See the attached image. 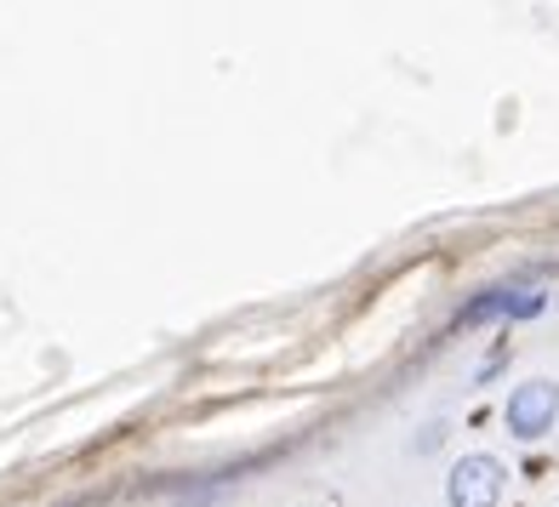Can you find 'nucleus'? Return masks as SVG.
Returning a JSON list of instances; mask_svg holds the SVG:
<instances>
[{
	"label": "nucleus",
	"instance_id": "f257e3e1",
	"mask_svg": "<svg viewBox=\"0 0 559 507\" xmlns=\"http://www.w3.org/2000/svg\"><path fill=\"white\" fill-rule=\"evenodd\" d=\"M502 422L514 439H543L548 427L559 422V383L554 376H531V383H520L514 394H508L502 405Z\"/></svg>",
	"mask_w": 559,
	"mask_h": 507
},
{
	"label": "nucleus",
	"instance_id": "20e7f679",
	"mask_svg": "<svg viewBox=\"0 0 559 507\" xmlns=\"http://www.w3.org/2000/svg\"><path fill=\"white\" fill-rule=\"evenodd\" d=\"M440 439H445V422H428V434H423V439H417V450H435V445H440Z\"/></svg>",
	"mask_w": 559,
	"mask_h": 507
},
{
	"label": "nucleus",
	"instance_id": "7ed1b4c3",
	"mask_svg": "<svg viewBox=\"0 0 559 507\" xmlns=\"http://www.w3.org/2000/svg\"><path fill=\"white\" fill-rule=\"evenodd\" d=\"M548 309V291H525V286H497V291H479L468 309H463V325H479V319H537Z\"/></svg>",
	"mask_w": 559,
	"mask_h": 507
},
{
	"label": "nucleus",
	"instance_id": "f03ea898",
	"mask_svg": "<svg viewBox=\"0 0 559 507\" xmlns=\"http://www.w3.org/2000/svg\"><path fill=\"white\" fill-rule=\"evenodd\" d=\"M502 485H508V468L497 462V456L474 450V456H463V462H451L445 502L451 507H497L502 502Z\"/></svg>",
	"mask_w": 559,
	"mask_h": 507
}]
</instances>
